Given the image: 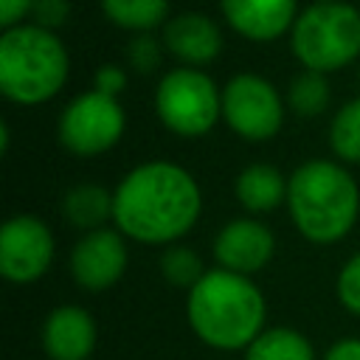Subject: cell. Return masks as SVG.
<instances>
[{"mask_svg":"<svg viewBox=\"0 0 360 360\" xmlns=\"http://www.w3.org/2000/svg\"><path fill=\"white\" fill-rule=\"evenodd\" d=\"M202 191L174 160H146L112 188V225L141 245H174L200 219Z\"/></svg>","mask_w":360,"mask_h":360,"instance_id":"1","label":"cell"},{"mask_svg":"<svg viewBox=\"0 0 360 360\" xmlns=\"http://www.w3.org/2000/svg\"><path fill=\"white\" fill-rule=\"evenodd\" d=\"M186 318L205 346L239 352L267 329V304L250 276L214 267L188 290Z\"/></svg>","mask_w":360,"mask_h":360,"instance_id":"2","label":"cell"},{"mask_svg":"<svg viewBox=\"0 0 360 360\" xmlns=\"http://www.w3.org/2000/svg\"><path fill=\"white\" fill-rule=\"evenodd\" d=\"M287 211L307 242L335 245L360 217V186L340 160H304L287 180Z\"/></svg>","mask_w":360,"mask_h":360,"instance_id":"3","label":"cell"},{"mask_svg":"<svg viewBox=\"0 0 360 360\" xmlns=\"http://www.w3.org/2000/svg\"><path fill=\"white\" fill-rule=\"evenodd\" d=\"M70 56L56 31L20 22L0 34V93L20 107H39L59 96Z\"/></svg>","mask_w":360,"mask_h":360,"instance_id":"4","label":"cell"},{"mask_svg":"<svg viewBox=\"0 0 360 360\" xmlns=\"http://www.w3.org/2000/svg\"><path fill=\"white\" fill-rule=\"evenodd\" d=\"M290 51L304 70L335 73L360 59V8L352 3H312L292 31Z\"/></svg>","mask_w":360,"mask_h":360,"instance_id":"5","label":"cell"},{"mask_svg":"<svg viewBox=\"0 0 360 360\" xmlns=\"http://www.w3.org/2000/svg\"><path fill=\"white\" fill-rule=\"evenodd\" d=\"M155 112L169 132L202 138L222 121V90L202 68L177 65L155 87Z\"/></svg>","mask_w":360,"mask_h":360,"instance_id":"6","label":"cell"},{"mask_svg":"<svg viewBox=\"0 0 360 360\" xmlns=\"http://www.w3.org/2000/svg\"><path fill=\"white\" fill-rule=\"evenodd\" d=\"M127 129V112L118 98L87 90L73 96L56 121L59 143L79 158H96L110 152Z\"/></svg>","mask_w":360,"mask_h":360,"instance_id":"7","label":"cell"},{"mask_svg":"<svg viewBox=\"0 0 360 360\" xmlns=\"http://www.w3.org/2000/svg\"><path fill=\"white\" fill-rule=\"evenodd\" d=\"M287 101L262 73H233L222 87V121L245 141H270L284 127Z\"/></svg>","mask_w":360,"mask_h":360,"instance_id":"8","label":"cell"},{"mask_svg":"<svg viewBox=\"0 0 360 360\" xmlns=\"http://www.w3.org/2000/svg\"><path fill=\"white\" fill-rule=\"evenodd\" d=\"M51 228L34 214H14L0 228V273L11 284H34L53 262Z\"/></svg>","mask_w":360,"mask_h":360,"instance_id":"9","label":"cell"},{"mask_svg":"<svg viewBox=\"0 0 360 360\" xmlns=\"http://www.w3.org/2000/svg\"><path fill=\"white\" fill-rule=\"evenodd\" d=\"M127 259V236L118 228L87 231L70 250V276L87 292H104L121 281Z\"/></svg>","mask_w":360,"mask_h":360,"instance_id":"10","label":"cell"},{"mask_svg":"<svg viewBox=\"0 0 360 360\" xmlns=\"http://www.w3.org/2000/svg\"><path fill=\"white\" fill-rule=\"evenodd\" d=\"M276 253V236L273 231L256 219V217H236L219 228L214 236V259L217 267L253 276L270 264Z\"/></svg>","mask_w":360,"mask_h":360,"instance_id":"11","label":"cell"},{"mask_svg":"<svg viewBox=\"0 0 360 360\" xmlns=\"http://www.w3.org/2000/svg\"><path fill=\"white\" fill-rule=\"evenodd\" d=\"M160 42L172 59L183 68H205L222 53V28L200 11H183L166 20Z\"/></svg>","mask_w":360,"mask_h":360,"instance_id":"12","label":"cell"},{"mask_svg":"<svg viewBox=\"0 0 360 360\" xmlns=\"http://www.w3.org/2000/svg\"><path fill=\"white\" fill-rule=\"evenodd\" d=\"M225 22L250 42H273L292 31L298 0H219Z\"/></svg>","mask_w":360,"mask_h":360,"instance_id":"13","label":"cell"},{"mask_svg":"<svg viewBox=\"0 0 360 360\" xmlns=\"http://www.w3.org/2000/svg\"><path fill=\"white\" fill-rule=\"evenodd\" d=\"M42 349L51 360H87L96 349V318L76 304H62L42 321Z\"/></svg>","mask_w":360,"mask_h":360,"instance_id":"14","label":"cell"},{"mask_svg":"<svg viewBox=\"0 0 360 360\" xmlns=\"http://www.w3.org/2000/svg\"><path fill=\"white\" fill-rule=\"evenodd\" d=\"M287 180L290 177H284L273 163H248L233 180L236 202L248 214L276 211L281 202H287Z\"/></svg>","mask_w":360,"mask_h":360,"instance_id":"15","label":"cell"},{"mask_svg":"<svg viewBox=\"0 0 360 360\" xmlns=\"http://www.w3.org/2000/svg\"><path fill=\"white\" fill-rule=\"evenodd\" d=\"M62 217L79 231H98L112 219V191L101 183H79L62 197Z\"/></svg>","mask_w":360,"mask_h":360,"instance_id":"16","label":"cell"},{"mask_svg":"<svg viewBox=\"0 0 360 360\" xmlns=\"http://www.w3.org/2000/svg\"><path fill=\"white\" fill-rule=\"evenodd\" d=\"M245 360H315V349L292 326H267L245 349Z\"/></svg>","mask_w":360,"mask_h":360,"instance_id":"17","label":"cell"},{"mask_svg":"<svg viewBox=\"0 0 360 360\" xmlns=\"http://www.w3.org/2000/svg\"><path fill=\"white\" fill-rule=\"evenodd\" d=\"M101 14L132 34H149L169 17V0H98Z\"/></svg>","mask_w":360,"mask_h":360,"instance_id":"18","label":"cell"},{"mask_svg":"<svg viewBox=\"0 0 360 360\" xmlns=\"http://www.w3.org/2000/svg\"><path fill=\"white\" fill-rule=\"evenodd\" d=\"M287 107L301 115V118H315L321 112H326L329 101H332V84L326 79V73L318 70H304L295 73L287 84V96H284Z\"/></svg>","mask_w":360,"mask_h":360,"instance_id":"19","label":"cell"},{"mask_svg":"<svg viewBox=\"0 0 360 360\" xmlns=\"http://www.w3.org/2000/svg\"><path fill=\"white\" fill-rule=\"evenodd\" d=\"M329 149L340 163H360V96L349 98L329 124Z\"/></svg>","mask_w":360,"mask_h":360,"instance_id":"20","label":"cell"},{"mask_svg":"<svg viewBox=\"0 0 360 360\" xmlns=\"http://www.w3.org/2000/svg\"><path fill=\"white\" fill-rule=\"evenodd\" d=\"M158 267H160V276L169 287H180V290H191L202 276H205V267H202V256L183 245V242H174V245H166L160 259H158Z\"/></svg>","mask_w":360,"mask_h":360,"instance_id":"21","label":"cell"},{"mask_svg":"<svg viewBox=\"0 0 360 360\" xmlns=\"http://www.w3.org/2000/svg\"><path fill=\"white\" fill-rule=\"evenodd\" d=\"M163 42H158L152 34H132V39L127 42V62L135 73L149 76L160 68L163 62Z\"/></svg>","mask_w":360,"mask_h":360,"instance_id":"22","label":"cell"},{"mask_svg":"<svg viewBox=\"0 0 360 360\" xmlns=\"http://www.w3.org/2000/svg\"><path fill=\"white\" fill-rule=\"evenodd\" d=\"M335 292H338V301L343 304V309H349L352 315L360 318V250L352 253L343 262V267L338 270Z\"/></svg>","mask_w":360,"mask_h":360,"instance_id":"23","label":"cell"},{"mask_svg":"<svg viewBox=\"0 0 360 360\" xmlns=\"http://www.w3.org/2000/svg\"><path fill=\"white\" fill-rule=\"evenodd\" d=\"M70 17V0H34L31 6V22L48 31H56Z\"/></svg>","mask_w":360,"mask_h":360,"instance_id":"24","label":"cell"},{"mask_svg":"<svg viewBox=\"0 0 360 360\" xmlns=\"http://www.w3.org/2000/svg\"><path fill=\"white\" fill-rule=\"evenodd\" d=\"M93 90H98L101 96H110V98H118L124 90H127V70L121 65H101L96 70V79H93Z\"/></svg>","mask_w":360,"mask_h":360,"instance_id":"25","label":"cell"},{"mask_svg":"<svg viewBox=\"0 0 360 360\" xmlns=\"http://www.w3.org/2000/svg\"><path fill=\"white\" fill-rule=\"evenodd\" d=\"M31 6H34V0H0V25H3V31L25 22V17H31Z\"/></svg>","mask_w":360,"mask_h":360,"instance_id":"26","label":"cell"},{"mask_svg":"<svg viewBox=\"0 0 360 360\" xmlns=\"http://www.w3.org/2000/svg\"><path fill=\"white\" fill-rule=\"evenodd\" d=\"M323 360H360V338H340V340H335L326 349Z\"/></svg>","mask_w":360,"mask_h":360,"instance_id":"27","label":"cell"},{"mask_svg":"<svg viewBox=\"0 0 360 360\" xmlns=\"http://www.w3.org/2000/svg\"><path fill=\"white\" fill-rule=\"evenodd\" d=\"M315 3H346V0H315Z\"/></svg>","mask_w":360,"mask_h":360,"instance_id":"28","label":"cell"},{"mask_svg":"<svg viewBox=\"0 0 360 360\" xmlns=\"http://www.w3.org/2000/svg\"><path fill=\"white\" fill-rule=\"evenodd\" d=\"M357 84H360V70H357Z\"/></svg>","mask_w":360,"mask_h":360,"instance_id":"29","label":"cell"}]
</instances>
